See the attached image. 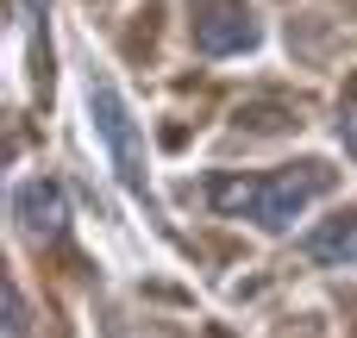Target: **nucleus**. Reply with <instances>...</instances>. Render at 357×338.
I'll use <instances>...</instances> for the list:
<instances>
[{
	"instance_id": "f257e3e1",
	"label": "nucleus",
	"mask_w": 357,
	"mask_h": 338,
	"mask_svg": "<svg viewBox=\"0 0 357 338\" xmlns=\"http://www.w3.org/2000/svg\"><path fill=\"white\" fill-rule=\"evenodd\" d=\"M326 188H333L326 163H295V169H276V176H207L201 194H207L213 213L257 220L264 232H289Z\"/></svg>"
},
{
	"instance_id": "0eeeda50",
	"label": "nucleus",
	"mask_w": 357,
	"mask_h": 338,
	"mask_svg": "<svg viewBox=\"0 0 357 338\" xmlns=\"http://www.w3.org/2000/svg\"><path fill=\"white\" fill-rule=\"evenodd\" d=\"M339 144H345V157H357V94H345V107H339Z\"/></svg>"
},
{
	"instance_id": "f03ea898",
	"label": "nucleus",
	"mask_w": 357,
	"mask_h": 338,
	"mask_svg": "<svg viewBox=\"0 0 357 338\" xmlns=\"http://www.w3.org/2000/svg\"><path fill=\"white\" fill-rule=\"evenodd\" d=\"M88 113H94V132H100V144H107V157H113L119 188H126V194H138V201H151V169H144L138 119H132L126 94L113 88V75H100V69L88 75Z\"/></svg>"
},
{
	"instance_id": "423d86ee",
	"label": "nucleus",
	"mask_w": 357,
	"mask_h": 338,
	"mask_svg": "<svg viewBox=\"0 0 357 338\" xmlns=\"http://www.w3.org/2000/svg\"><path fill=\"white\" fill-rule=\"evenodd\" d=\"M25 326H31L25 295H19V282H6V338H25Z\"/></svg>"
},
{
	"instance_id": "20e7f679",
	"label": "nucleus",
	"mask_w": 357,
	"mask_h": 338,
	"mask_svg": "<svg viewBox=\"0 0 357 338\" xmlns=\"http://www.w3.org/2000/svg\"><path fill=\"white\" fill-rule=\"evenodd\" d=\"M13 220H19V232L25 238H38V245H56L63 238V226H69V194L56 188V182H19L13 188Z\"/></svg>"
},
{
	"instance_id": "39448f33",
	"label": "nucleus",
	"mask_w": 357,
	"mask_h": 338,
	"mask_svg": "<svg viewBox=\"0 0 357 338\" xmlns=\"http://www.w3.org/2000/svg\"><path fill=\"white\" fill-rule=\"evenodd\" d=\"M301 257L320 263V270H345V263H357V213L326 220L320 232H307V238H301Z\"/></svg>"
},
{
	"instance_id": "7ed1b4c3",
	"label": "nucleus",
	"mask_w": 357,
	"mask_h": 338,
	"mask_svg": "<svg viewBox=\"0 0 357 338\" xmlns=\"http://www.w3.org/2000/svg\"><path fill=\"white\" fill-rule=\"evenodd\" d=\"M195 13V50L201 56H232L257 44V19L245 0H188Z\"/></svg>"
}]
</instances>
